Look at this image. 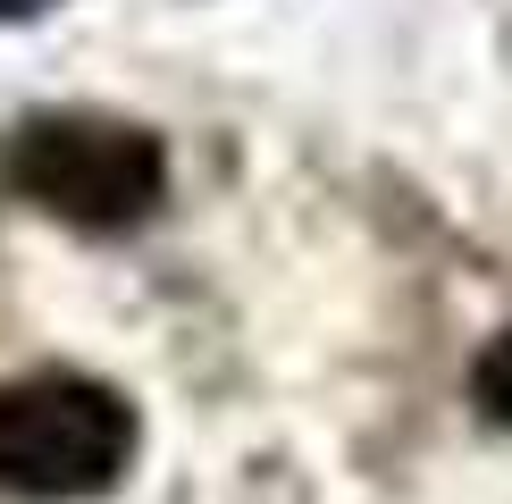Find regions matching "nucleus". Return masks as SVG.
Masks as SVG:
<instances>
[{"mask_svg":"<svg viewBox=\"0 0 512 504\" xmlns=\"http://www.w3.org/2000/svg\"><path fill=\"white\" fill-rule=\"evenodd\" d=\"M135 462V404L84 370H34L0 387V488L59 504L101 496Z\"/></svg>","mask_w":512,"mask_h":504,"instance_id":"1","label":"nucleus"},{"mask_svg":"<svg viewBox=\"0 0 512 504\" xmlns=\"http://www.w3.org/2000/svg\"><path fill=\"white\" fill-rule=\"evenodd\" d=\"M26 9H42V0H0V17H26Z\"/></svg>","mask_w":512,"mask_h":504,"instance_id":"4","label":"nucleus"},{"mask_svg":"<svg viewBox=\"0 0 512 504\" xmlns=\"http://www.w3.org/2000/svg\"><path fill=\"white\" fill-rule=\"evenodd\" d=\"M471 395H479V412H487V420H504V429H512V320L479 345V362H471Z\"/></svg>","mask_w":512,"mask_h":504,"instance_id":"3","label":"nucleus"},{"mask_svg":"<svg viewBox=\"0 0 512 504\" xmlns=\"http://www.w3.org/2000/svg\"><path fill=\"white\" fill-rule=\"evenodd\" d=\"M9 185L26 202H42L51 219H68V227H135L168 194V152H160L152 126L59 110V118L17 126Z\"/></svg>","mask_w":512,"mask_h":504,"instance_id":"2","label":"nucleus"}]
</instances>
